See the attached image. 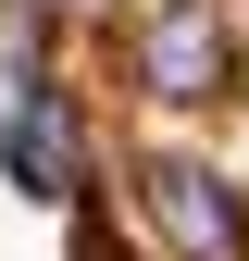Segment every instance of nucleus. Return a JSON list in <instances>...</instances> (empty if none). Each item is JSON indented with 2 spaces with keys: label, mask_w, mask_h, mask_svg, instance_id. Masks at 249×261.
Returning <instances> with one entry per match:
<instances>
[{
  "label": "nucleus",
  "mask_w": 249,
  "mask_h": 261,
  "mask_svg": "<svg viewBox=\"0 0 249 261\" xmlns=\"http://www.w3.org/2000/svg\"><path fill=\"white\" fill-rule=\"evenodd\" d=\"M137 87H150L162 112L225 100V87H237V38H225V13H212V0H150V25H137Z\"/></svg>",
  "instance_id": "obj_1"
},
{
  "label": "nucleus",
  "mask_w": 249,
  "mask_h": 261,
  "mask_svg": "<svg viewBox=\"0 0 249 261\" xmlns=\"http://www.w3.org/2000/svg\"><path fill=\"white\" fill-rule=\"evenodd\" d=\"M38 50V0H0V62H25Z\"/></svg>",
  "instance_id": "obj_4"
},
{
  "label": "nucleus",
  "mask_w": 249,
  "mask_h": 261,
  "mask_svg": "<svg viewBox=\"0 0 249 261\" xmlns=\"http://www.w3.org/2000/svg\"><path fill=\"white\" fill-rule=\"evenodd\" d=\"M0 174L25 187V199H75L87 187V112H75V87H50V75H25L13 87V124H0Z\"/></svg>",
  "instance_id": "obj_3"
},
{
  "label": "nucleus",
  "mask_w": 249,
  "mask_h": 261,
  "mask_svg": "<svg viewBox=\"0 0 249 261\" xmlns=\"http://www.w3.org/2000/svg\"><path fill=\"white\" fill-rule=\"evenodd\" d=\"M137 199H150V224H162L175 261H249V199L212 174V162H187V149L137 162Z\"/></svg>",
  "instance_id": "obj_2"
}]
</instances>
